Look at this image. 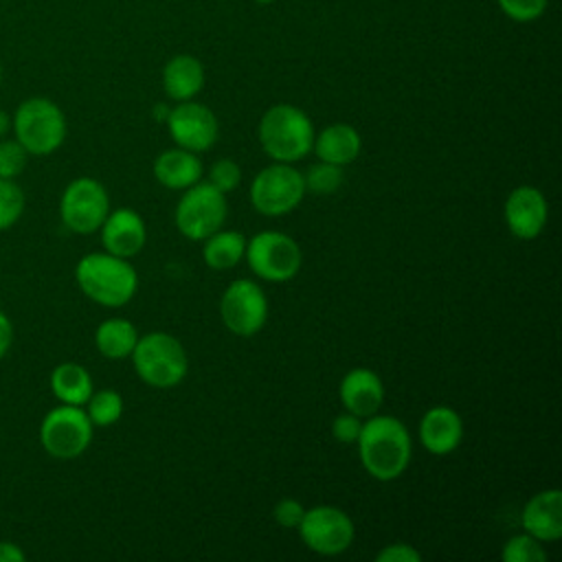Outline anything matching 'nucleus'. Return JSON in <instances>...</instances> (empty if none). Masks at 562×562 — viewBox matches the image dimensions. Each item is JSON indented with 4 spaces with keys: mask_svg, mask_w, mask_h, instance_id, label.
I'll list each match as a JSON object with an SVG mask.
<instances>
[{
    "mask_svg": "<svg viewBox=\"0 0 562 562\" xmlns=\"http://www.w3.org/2000/svg\"><path fill=\"white\" fill-rule=\"evenodd\" d=\"M362 468L378 481H393L411 463L413 443L406 426L393 415H369L358 435Z\"/></svg>",
    "mask_w": 562,
    "mask_h": 562,
    "instance_id": "nucleus-1",
    "label": "nucleus"
},
{
    "mask_svg": "<svg viewBox=\"0 0 562 562\" xmlns=\"http://www.w3.org/2000/svg\"><path fill=\"white\" fill-rule=\"evenodd\" d=\"M75 279L81 292L103 307L125 305L138 288L134 266L108 250L83 255L75 266Z\"/></svg>",
    "mask_w": 562,
    "mask_h": 562,
    "instance_id": "nucleus-2",
    "label": "nucleus"
},
{
    "mask_svg": "<svg viewBox=\"0 0 562 562\" xmlns=\"http://www.w3.org/2000/svg\"><path fill=\"white\" fill-rule=\"evenodd\" d=\"M314 125L310 116L290 103L268 108L259 121V143L274 162H296L312 151Z\"/></svg>",
    "mask_w": 562,
    "mask_h": 562,
    "instance_id": "nucleus-3",
    "label": "nucleus"
},
{
    "mask_svg": "<svg viewBox=\"0 0 562 562\" xmlns=\"http://www.w3.org/2000/svg\"><path fill=\"white\" fill-rule=\"evenodd\" d=\"M11 130L29 156H48L66 138V116L55 101L29 97L15 108Z\"/></svg>",
    "mask_w": 562,
    "mask_h": 562,
    "instance_id": "nucleus-4",
    "label": "nucleus"
},
{
    "mask_svg": "<svg viewBox=\"0 0 562 562\" xmlns=\"http://www.w3.org/2000/svg\"><path fill=\"white\" fill-rule=\"evenodd\" d=\"M130 358L134 362L136 375L154 389H171L180 384L189 369L184 347L180 340L165 331H149L138 336Z\"/></svg>",
    "mask_w": 562,
    "mask_h": 562,
    "instance_id": "nucleus-5",
    "label": "nucleus"
},
{
    "mask_svg": "<svg viewBox=\"0 0 562 562\" xmlns=\"http://www.w3.org/2000/svg\"><path fill=\"white\" fill-rule=\"evenodd\" d=\"M92 422L81 406L59 404L50 408L40 424L42 448L61 461L81 457L92 441Z\"/></svg>",
    "mask_w": 562,
    "mask_h": 562,
    "instance_id": "nucleus-6",
    "label": "nucleus"
},
{
    "mask_svg": "<svg viewBox=\"0 0 562 562\" xmlns=\"http://www.w3.org/2000/svg\"><path fill=\"white\" fill-rule=\"evenodd\" d=\"M226 213V193L211 182H195L180 195L173 220L184 237L202 241L224 226Z\"/></svg>",
    "mask_w": 562,
    "mask_h": 562,
    "instance_id": "nucleus-7",
    "label": "nucleus"
},
{
    "mask_svg": "<svg viewBox=\"0 0 562 562\" xmlns=\"http://www.w3.org/2000/svg\"><path fill=\"white\" fill-rule=\"evenodd\" d=\"M305 195V180L290 162L263 167L250 184V202L257 213L279 217L294 211Z\"/></svg>",
    "mask_w": 562,
    "mask_h": 562,
    "instance_id": "nucleus-8",
    "label": "nucleus"
},
{
    "mask_svg": "<svg viewBox=\"0 0 562 562\" xmlns=\"http://www.w3.org/2000/svg\"><path fill=\"white\" fill-rule=\"evenodd\" d=\"M244 257L259 279L272 283L290 281L303 261L299 244L279 231H263L250 237Z\"/></svg>",
    "mask_w": 562,
    "mask_h": 562,
    "instance_id": "nucleus-9",
    "label": "nucleus"
},
{
    "mask_svg": "<svg viewBox=\"0 0 562 562\" xmlns=\"http://www.w3.org/2000/svg\"><path fill=\"white\" fill-rule=\"evenodd\" d=\"M110 213L105 187L88 176L75 178L61 193L59 215L68 231L77 235L97 233Z\"/></svg>",
    "mask_w": 562,
    "mask_h": 562,
    "instance_id": "nucleus-10",
    "label": "nucleus"
},
{
    "mask_svg": "<svg viewBox=\"0 0 562 562\" xmlns=\"http://www.w3.org/2000/svg\"><path fill=\"white\" fill-rule=\"evenodd\" d=\"M296 529L307 549L321 555H338L347 551L356 533L351 518L334 505H316L305 509Z\"/></svg>",
    "mask_w": 562,
    "mask_h": 562,
    "instance_id": "nucleus-11",
    "label": "nucleus"
},
{
    "mask_svg": "<svg viewBox=\"0 0 562 562\" xmlns=\"http://www.w3.org/2000/svg\"><path fill=\"white\" fill-rule=\"evenodd\" d=\"M220 316L235 336H255L268 318V299L261 285L250 279L233 281L222 294Z\"/></svg>",
    "mask_w": 562,
    "mask_h": 562,
    "instance_id": "nucleus-12",
    "label": "nucleus"
},
{
    "mask_svg": "<svg viewBox=\"0 0 562 562\" xmlns=\"http://www.w3.org/2000/svg\"><path fill=\"white\" fill-rule=\"evenodd\" d=\"M169 136L176 140L178 147L189 149L193 154L206 151L213 147L217 138V119L215 114L195 101H178L176 108L169 110L167 119Z\"/></svg>",
    "mask_w": 562,
    "mask_h": 562,
    "instance_id": "nucleus-13",
    "label": "nucleus"
},
{
    "mask_svg": "<svg viewBox=\"0 0 562 562\" xmlns=\"http://www.w3.org/2000/svg\"><path fill=\"white\" fill-rule=\"evenodd\" d=\"M549 206L540 189L522 184L505 200V224L518 239H533L547 224Z\"/></svg>",
    "mask_w": 562,
    "mask_h": 562,
    "instance_id": "nucleus-14",
    "label": "nucleus"
},
{
    "mask_svg": "<svg viewBox=\"0 0 562 562\" xmlns=\"http://www.w3.org/2000/svg\"><path fill=\"white\" fill-rule=\"evenodd\" d=\"M99 231H101V241L105 250L123 259L138 255L147 239V228L143 217L127 206L110 211Z\"/></svg>",
    "mask_w": 562,
    "mask_h": 562,
    "instance_id": "nucleus-15",
    "label": "nucleus"
},
{
    "mask_svg": "<svg viewBox=\"0 0 562 562\" xmlns=\"http://www.w3.org/2000/svg\"><path fill=\"white\" fill-rule=\"evenodd\" d=\"M525 533L540 542H555L562 536V494L560 490H544L533 494L522 507Z\"/></svg>",
    "mask_w": 562,
    "mask_h": 562,
    "instance_id": "nucleus-16",
    "label": "nucleus"
},
{
    "mask_svg": "<svg viewBox=\"0 0 562 562\" xmlns=\"http://www.w3.org/2000/svg\"><path fill=\"white\" fill-rule=\"evenodd\" d=\"M338 391L342 406L358 417L373 415L384 402V386L380 375L364 367L347 371Z\"/></svg>",
    "mask_w": 562,
    "mask_h": 562,
    "instance_id": "nucleus-17",
    "label": "nucleus"
},
{
    "mask_svg": "<svg viewBox=\"0 0 562 562\" xmlns=\"http://www.w3.org/2000/svg\"><path fill=\"white\" fill-rule=\"evenodd\" d=\"M461 437L463 422L450 406H432L419 422V439L430 454L441 457L452 452L461 443Z\"/></svg>",
    "mask_w": 562,
    "mask_h": 562,
    "instance_id": "nucleus-18",
    "label": "nucleus"
},
{
    "mask_svg": "<svg viewBox=\"0 0 562 562\" xmlns=\"http://www.w3.org/2000/svg\"><path fill=\"white\" fill-rule=\"evenodd\" d=\"M312 149L316 151L318 160L331 162L338 167H345L353 162L362 149L360 134L347 125V123H334L321 130L318 136H314Z\"/></svg>",
    "mask_w": 562,
    "mask_h": 562,
    "instance_id": "nucleus-19",
    "label": "nucleus"
},
{
    "mask_svg": "<svg viewBox=\"0 0 562 562\" xmlns=\"http://www.w3.org/2000/svg\"><path fill=\"white\" fill-rule=\"evenodd\" d=\"M154 176L167 189H189L202 178L200 158L182 147L167 149L154 160Z\"/></svg>",
    "mask_w": 562,
    "mask_h": 562,
    "instance_id": "nucleus-20",
    "label": "nucleus"
},
{
    "mask_svg": "<svg viewBox=\"0 0 562 562\" xmlns=\"http://www.w3.org/2000/svg\"><path fill=\"white\" fill-rule=\"evenodd\" d=\"M204 86V68L193 55H176L162 68V88L173 101L193 99Z\"/></svg>",
    "mask_w": 562,
    "mask_h": 562,
    "instance_id": "nucleus-21",
    "label": "nucleus"
},
{
    "mask_svg": "<svg viewBox=\"0 0 562 562\" xmlns=\"http://www.w3.org/2000/svg\"><path fill=\"white\" fill-rule=\"evenodd\" d=\"M50 391L61 404L83 406L94 386L86 367L77 362H61L50 373Z\"/></svg>",
    "mask_w": 562,
    "mask_h": 562,
    "instance_id": "nucleus-22",
    "label": "nucleus"
},
{
    "mask_svg": "<svg viewBox=\"0 0 562 562\" xmlns=\"http://www.w3.org/2000/svg\"><path fill=\"white\" fill-rule=\"evenodd\" d=\"M136 340H138V331L125 318H108L94 331V345L99 353L110 360H121L132 356Z\"/></svg>",
    "mask_w": 562,
    "mask_h": 562,
    "instance_id": "nucleus-23",
    "label": "nucleus"
},
{
    "mask_svg": "<svg viewBox=\"0 0 562 562\" xmlns=\"http://www.w3.org/2000/svg\"><path fill=\"white\" fill-rule=\"evenodd\" d=\"M202 257L204 263L213 270H228L244 259L246 237L237 231H215L206 239H202Z\"/></svg>",
    "mask_w": 562,
    "mask_h": 562,
    "instance_id": "nucleus-24",
    "label": "nucleus"
},
{
    "mask_svg": "<svg viewBox=\"0 0 562 562\" xmlns=\"http://www.w3.org/2000/svg\"><path fill=\"white\" fill-rule=\"evenodd\" d=\"M83 406L92 426H112L123 415V397L112 389L92 391Z\"/></svg>",
    "mask_w": 562,
    "mask_h": 562,
    "instance_id": "nucleus-25",
    "label": "nucleus"
},
{
    "mask_svg": "<svg viewBox=\"0 0 562 562\" xmlns=\"http://www.w3.org/2000/svg\"><path fill=\"white\" fill-rule=\"evenodd\" d=\"M24 191L15 180L0 178V231L11 228L24 213Z\"/></svg>",
    "mask_w": 562,
    "mask_h": 562,
    "instance_id": "nucleus-26",
    "label": "nucleus"
},
{
    "mask_svg": "<svg viewBox=\"0 0 562 562\" xmlns=\"http://www.w3.org/2000/svg\"><path fill=\"white\" fill-rule=\"evenodd\" d=\"M501 558L505 562H544L547 560V551L540 544V540H536L529 533H520L509 538L503 544Z\"/></svg>",
    "mask_w": 562,
    "mask_h": 562,
    "instance_id": "nucleus-27",
    "label": "nucleus"
},
{
    "mask_svg": "<svg viewBox=\"0 0 562 562\" xmlns=\"http://www.w3.org/2000/svg\"><path fill=\"white\" fill-rule=\"evenodd\" d=\"M342 176H345L342 167L321 160L318 165L310 167V171L303 176L305 191H312V193H318V195L334 193L342 184Z\"/></svg>",
    "mask_w": 562,
    "mask_h": 562,
    "instance_id": "nucleus-28",
    "label": "nucleus"
},
{
    "mask_svg": "<svg viewBox=\"0 0 562 562\" xmlns=\"http://www.w3.org/2000/svg\"><path fill=\"white\" fill-rule=\"evenodd\" d=\"M29 160V151L15 138L0 140V178L15 180Z\"/></svg>",
    "mask_w": 562,
    "mask_h": 562,
    "instance_id": "nucleus-29",
    "label": "nucleus"
},
{
    "mask_svg": "<svg viewBox=\"0 0 562 562\" xmlns=\"http://www.w3.org/2000/svg\"><path fill=\"white\" fill-rule=\"evenodd\" d=\"M241 180V169L235 160L231 158H220L213 162L211 171H209V182L220 189L222 193H228L233 191Z\"/></svg>",
    "mask_w": 562,
    "mask_h": 562,
    "instance_id": "nucleus-30",
    "label": "nucleus"
},
{
    "mask_svg": "<svg viewBox=\"0 0 562 562\" xmlns=\"http://www.w3.org/2000/svg\"><path fill=\"white\" fill-rule=\"evenodd\" d=\"M549 0H498L501 11L514 22H531L540 18Z\"/></svg>",
    "mask_w": 562,
    "mask_h": 562,
    "instance_id": "nucleus-31",
    "label": "nucleus"
},
{
    "mask_svg": "<svg viewBox=\"0 0 562 562\" xmlns=\"http://www.w3.org/2000/svg\"><path fill=\"white\" fill-rule=\"evenodd\" d=\"M362 417H358V415H353V413H342V415H338L336 419H334V424H331V432H334V437L340 441V443H356L358 441V435H360V430H362V422H360Z\"/></svg>",
    "mask_w": 562,
    "mask_h": 562,
    "instance_id": "nucleus-32",
    "label": "nucleus"
},
{
    "mask_svg": "<svg viewBox=\"0 0 562 562\" xmlns=\"http://www.w3.org/2000/svg\"><path fill=\"white\" fill-rule=\"evenodd\" d=\"M303 514H305V507H303L299 501H294V498H283V501H279V503L274 505V509H272V516H274L277 525L288 527V529L299 527Z\"/></svg>",
    "mask_w": 562,
    "mask_h": 562,
    "instance_id": "nucleus-33",
    "label": "nucleus"
},
{
    "mask_svg": "<svg viewBox=\"0 0 562 562\" xmlns=\"http://www.w3.org/2000/svg\"><path fill=\"white\" fill-rule=\"evenodd\" d=\"M419 560H422V553L404 542H393L375 555V562H419Z\"/></svg>",
    "mask_w": 562,
    "mask_h": 562,
    "instance_id": "nucleus-34",
    "label": "nucleus"
},
{
    "mask_svg": "<svg viewBox=\"0 0 562 562\" xmlns=\"http://www.w3.org/2000/svg\"><path fill=\"white\" fill-rule=\"evenodd\" d=\"M13 342V325L11 318L0 310V360L7 356Z\"/></svg>",
    "mask_w": 562,
    "mask_h": 562,
    "instance_id": "nucleus-35",
    "label": "nucleus"
},
{
    "mask_svg": "<svg viewBox=\"0 0 562 562\" xmlns=\"http://www.w3.org/2000/svg\"><path fill=\"white\" fill-rule=\"evenodd\" d=\"M26 558V553L9 540H0V562H22Z\"/></svg>",
    "mask_w": 562,
    "mask_h": 562,
    "instance_id": "nucleus-36",
    "label": "nucleus"
},
{
    "mask_svg": "<svg viewBox=\"0 0 562 562\" xmlns=\"http://www.w3.org/2000/svg\"><path fill=\"white\" fill-rule=\"evenodd\" d=\"M9 130H11V119L7 112L0 110V136H4Z\"/></svg>",
    "mask_w": 562,
    "mask_h": 562,
    "instance_id": "nucleus-37",
    "label": "nucleus"
},
{
    "mask_svg": "<svg viewBox=\"0 0 562 562\" xmlns=\"http://www.w3.org/2000/svg\"><path fill=\"white\" fill-rule=\"evenodd\" d=\"M169 110H171V108H165V105H156V108H154V116L165 121V119H167V114H169Z\"/></svg>",
    "mask_w": 562,
    "mask_h": 562,
    "instance_id": "nucleus-38",
    "label": "nucleus"
},
{
    "mask_svg": "<svg viewBox=\"0 0 562 562\" xmlns=\"http://www.w3.org/2000/svg\"><path fill=\"white\" fill-rule=\"evenodd\" d=\"M255 2H259V4H270V2H274V0H255Z\"/></svg>",
    "mask_w": 562,
    "mask_h": 562,
    "instance_id": "nucleus-39",
    "label": "nucleus"
},
{
    "mask_svg": "<svg viewBox=\"0 0 562 562\" xmlns=\"http://www.w3.org/2000/svg\"><path fill=\"white\" fill-rule=\"evenodd\" d=\"M0 83H2V61H0Z\"/></svg>",
    "mask_w": 562,
    "mask_h": 562,
    "instance_id": "nucleus-40",
    "label": "nucleus"
}]
</instances>
